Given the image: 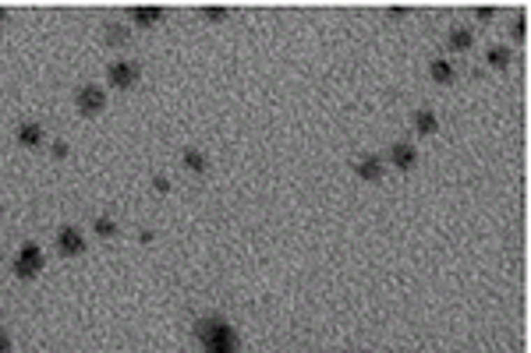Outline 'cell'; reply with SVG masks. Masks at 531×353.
Returning a JSON list of instances; mask_svg holds the SVG:
<instances>
[{
    "mask_svg": "<svg viewBox=\"0 0 531 353\" xmlns=\"http://www.w3.org/2000/svg\"><path fill=\"white\" fill-rule=\"evenodd\" d=\"M195 339L202 346V353H238L241 350V336L238 329L220 318V315H205L195 322Z\"/></svg>",
    "mask_w": 531,
    "mask_h": 353,
    "instance_id": "cell-1",
    "label": "cell"
},
{
    "mask_svg": "<svg viewBox=\"0 0 531 353\" xmlns=\"http://www.w3.org/2000/svg\"><path fill=\"white\" fill-rule=\"evenodd\" d=\"M11 269H15V276H18V279H36V276L46 269V255H43V248H39V244H32V241H25V244L18 248V255H15Z\"/></svg>",
    "mask_w": 531,
    "mask_h": 353,
    "instance_id": "cell-2",
    "label": "cell"
},
{
    "mask_svg": "<svg viewBox=\"0 0 531 353\" xmlns=\"http://www.w3.org/2000/svg\"><path fill=\"white\" fill-rule=\"evenodd\" d=\"M142 82V64L138 61H114L106 68V85L114 92H131Z\"/></svg>",
    "mask_w": 531,
    "mask_h": 353,
    "instance_id": "cell-3",
    "label": "cell"
},
{
    "mask_svg": "<svg viewBox=\"0 0 531 353\" xmlns=\"http://www.w3.org/2000/svg\"><path fill=\"white\" fill-rule=\"evenodd\" d=\"M75 110H78L82 117H99V113L106 110V89H103V85H92V82L78 85V89H75Z\"/></svg>",
    "mask_w": 531,
    "mask_h": 353,
    "instance_id": "cell-4",
    "label": "cell"
},
{
    "mask_svg": "<svg viewBox=\"0 0 531 353\" xmlns=\"http://www.w3.org/2000/svg\"><path fill=\"white\" fill-rule=\"evenodd\" d=\"M57 255H64V258H82L85 255V233L78 226H71V223L57 226Z\"/></svg>",
    "mask_w": 531,
    "mask_h": 353,
    "instance_id": "cell-5",
    "label": "cell"
},
{
    "mask_svg": "<svg viewBox=\"0 0 531 353\" xmlns=\"http://www.w3.org/2000/svg\"><path fill=\"white\" fill-rule=\"evenodd\" d=\"M354 176L361 184H383V176H386V159L383 156H361L354 163Z\"/></svg>",
    "mask_w": 531,
    "mask_h": 353,
    "instance_id": "cell-6",
    "label": "cell"
},
{
    "mask_svg": "<svg viewBox=\"0 0 531 353\" xmlns=\"http://www.w3.org/2000/svg\"><path fill=\"white\" fill-rule=\"evenodd\" d=\"M128 15H131L135 29H156L159 22L167 18V8H159V4H135V8H128Z\"/></svg>",
    "mask_w": 531,
    "mask_h": 353,
    "instance_id": "cell-7",
    "label": "cell"
},
{
    "mask_svg": "<svg viewBox=\"0 0 531 353\" xmlns=\"http://www.w3.org/2000/svg\"><path fill=\"white\" fill-rule=\"evenodd\" d=\"M15 142H18V149H29V152H36V149H43V142H46V131H43V124H36V121H25V124H18V128H15Z\"/></svg>",
    "mask_w": 531,
    "mask_h": 353,
    "instance_id": "cell-8",
    "label": "cell"
},
{
    "mask_svg": "<svg viewBox=\"0 0 531 353\" xmlns=\"http://www.w3.org/2000/svg\"><path fill=\"white\" fill-rule=\"evenodd\" d=\"M390 163L400 170V173H411L418 166V149L411 142H393L390 145Z\"/></svg>",
    "mask_w": 531,
    "mask_h": 353,
    "instance_id": "cell-9",
    "label": "cell"
},
{
    "mask_svg": "<svg viewBox=\"0 0 531 353\" xmlns=\"http://www.w3.org/2000/svg\"><path fill=\"white\" fill-rule=\"evenodd\" d=\"M411 128H414V135H421V138L436 135V131H439V117H436V110L418 106V110L411 113Z\"/></svg>",
    "mask_w": 531,
    "mask_h": 353,
    "instance_id": "cell-10",
    "label": "cell"
},
{
    "mask_svg": "<svg viewBox=\"0 0 531 353\" xmlns=\"http://www.w3.org/2000/svg\"><path fill=\"white\" fill-rule=\"evenodd\" d=\"M181 166H184L191 176H205V173H209V156H205L202 149H195V145H191V149H184V152H181Z\"/></svg>",
    "mask_w": 531,
    "mask_h": 353,
    "instance_id": "cell-11",
    "label": "cell"
},
{
    "mask_svg": "<svg viewBox=\"0 0 531 353\" xmlns=\"http://www.w3.org/2000/svg\"><path fill=\"white\" fill-rule=\"evenodd\" d=\"M429 78H432L436 85H453V82H457V71H453V64L446 61V57H436V61L429 64Z\"/></svg>",
    "mask_w": 531,
    "mask_h": 353,
    "instance_id": "cell-12",
    "label": "cell"
},
{
    "mask_svg": "<svg viewBox=\"0 0 531 353\" xmlns=\"http://www.w3.org/2000/svg\"><path fill=\"white\" fill-rule=\"evenodd\" d=\"M486 64H489L493 71H510V64H514L510 46H489V50H486Z\"/></svg>",
    "mask_w": 531,
    "mask_h": 353,
    "instance_id": "cell-13",
    "label": "cell"
},
{
    "mask_svg": "<svg viewBox=\"0 0 531 353\" xmlns=\"http://www.w3.org/2000/svg\"><path fill=\"white\" fill-rule=\"evenodd\" d=\"M471 46H474V32L464 29V25H453V29H450V50L464 53V50H471Z\"/></svg>",
    "mask_w": 531,
    "mask_h": 353,
    "instance_id": "cell-14",
    "label": "cell"
},
{
    "mask_svg": "<svg viewBox=\"0 0 531 353\" xmlns=\"http://www.w3.org/2000/svg\"><path fill=\"white\" fill-rule=\"evenodd\" d=\"M92 233H96L99 241H114V237H117V223H114L110 216H96V219H92Z\"/></svg>",
    "mask_w": 531,
    "mask_h": 353,
    "instance_id": "cell-15",
    "label": "cell"
},
{
    "mask_svg": "<svg viewBox=\"0 0 531 353\" xmlns=\"http://www.w3.org/2000/svg\"><path fill=\"white\" fill-rule=\"evenodd\" d=\"M103 36H106V43H110V46H124L128 43V29L124 25H106Z\"/></svg>",
    "mask_w": 531,
    "mask_h": 353,
    "instance_id": "cell-16",
    "label": "cell"
},
{
    "mask_svg": "<svg viewBox=\"0 0 531 353\" xmlns=\"http://www.w3.org/2000/svg\"><path fill=\"white\" fill-rule=\"evenodd\" d=\"M227 8H220V4H212V8H202V18L205 22H212V25H220V22H227Z\"/></svg>",
    "mask_w": 531,
    "mask_h": 353,
    "instance_id": "cell-17",
    "label": "cell"
},
{
    "mask_svg": "<svg viewBox=\"0 0 531 353\" xmlns=\"http://www.w3.org/2000/svg\"><path fill=\"white\" fill-rule=\"evenodd\" d=\"M524 36H528V22H524V15H517L510 25V43H524Z\"/></svg>",
    "mask_w": 531,
    "mask_h": 353,
    "instance_id": "cell-18",
    "label": "cell"
},
{
    "mask_svg": "<svg viewBox=\"0 0 531 353\" xmlns=\"http://www.w3.org/2000/svg\"><path fill=\"white\" fill-rule=\"evenodd\" d=\"M50 152H53V159H68V152H71V145H68L64 138H57V142H53V145H50Z\"/></svg>",
    "mask_w": 531,
    "mask_h": 353,
    "instance_id": "cell-19",
    "label": "cell"
},
{
    "mask_svg": "<svg viewBox=\"0 0 531 353\" xmlns=\"http://www.w3.org/2000/svg\"><path fill=\"white\" fill-rule=\"evenodd\" d=\"M152 191H156V195H167V191H170V181H167L163 173H156V176H152Z\"/></svg>",
    "mask_w": 531,
    "mask_h": 353,
    "instance_id": "cell-20",
    "label": "cell"
},
{
    "mask_svg": "<svg viewBox=\"0 0 531 353\" xmlns=\"http://www.w3.org/2000/svg\"><path fill=\"white\" fill-rule=\"evenodd\" d=\"M0 353H15V343H11V332L0 325Z\"/></svg>",
    "mask_w": 531,
    "mask_h": 353,
    "instance_id": "cell-21",
    "label": "cell"
},
{
    "mask_svg": "<svg viewBox=\"0 0 531 353\" xmlns=\"http://www.w3.org/2000/svg\"><path fill=\"white\" fill-rule=\"evenodd\" d=\"M474 18H478V22H493V18H496V8H493V4H486V8H474Z\"/></svg>",
    "mask_w": 531,
    "mask_h": 353,
    "instance_id": "cell-22",
    "label": "cell"
},
{
    "mask_svg": "<svg viewBox=\"0 0 531 353\" xmlns=\"http://www.w3.org/2000/svg\"><path fill=\"white\" fill-rule=\"evenodd\" d=\"M138 241H142V244H152V241H156V233H152V230H142V233H138Z\"/></svg>",
    "mask_w": 531,
    "mask_h": 353,
    "instance_id": "cell-23",
    "label": "cell"
},
{
    "mask_svg": "<svg viewBox=\"0 0 531 353\" xmlns=\"http://www.w3.org/2000/svg\"><path fill=\"white\" fill-rule=\"evenodd\" d=\"M386 15H390V18H404V15H407V8H386Z\"/></svg>",
    "mask_w": 531,
    "mask_h": 353,
    "instance_id": "cell-24",
    "label": "cell"
},
{
    "mask_svg": "<svg viewBox=\"0 0 531 353\" xmlns=\"http://www.w3.org/2000/svg\"><path fill=\"white\" fill-rule=\"evenodd\" d=\"M8 25V8H0V29Z\"/></svg>",
    "mask_w": 531,
    "mask_h": 353,
    "instance_id": "cell-25",
    "label": "cell"
},
{
    "mask_svg": "<svg viewBox=\"0 0 531 353\" xmlns=\"http://www.w3.org/2000/svg\"><path fill=\"white\" fill-rule=\"evenodd\" d=\"M351 353H365V350H351Z\"/></svg>",
    "mask_w": 531,
    "mask_h": 353,
    "instance_id": "cell-26",
    "label": "cell"
}]
</instances>
